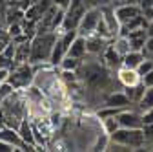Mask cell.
I'll return each instance as SVG.
<instances>
[{
    "mask_svg": "<svg viewBox=\"0 0 153 152\" xmlns=\"http://www.w3.org/2000/svg\"><path fill=\"white\" fill-rule=\"evenodd\" d=\"M111 46L115 48V51H117L120 57H124V55H128L131 51V42L128 39V35H117L115 41L111 42Z\"/></svg>",
    "mask_w": 153,
    "mask_h": 152,
    "instance_id": "obj_18",
    "label": "cell"
},
{
    "mask_svg": "<svg viewBox=\"0 0 153 152\" xmlns=\"http://www.w3.org/2000/svg\"><path fill=\"white\" fill-rule=\"evenodd\" d=\"M133 103H131V99L124 93V90L122 92H111L109 96L104 99V106H111V108H120V110H124V108H129Z\"/></svg>",
    "mask_w": 153,
    "mask_h": 152,
    "instance_id": "obj_10",
    "label": "cell"
},
{
    "mask_svg": "<svg viewBox=\"0 0 153 152\" xmlns=\"http://www.w3.org/2000/svg\"><path fill=\"white\" fill-rule=\"evenodd\" d=\"M117 116H119V114H117ZM117 116H108V117H102L100 119V126H102V130L106 132L108 136H111L115 130L120 128V123H119V117Z\"/></svg>",
    "mask_w": 153,
    "mask_h": 152,
    "instance_id": "obj_19",
    "label": "cell"
},
{
    "mask_svg": "<svg viewBox=\"0 0 153 152\" xmlns=\"http://www.w3.org/2000/svg\"><path fill=\"white\" fill-rule=\"evenodd\" d=\"M35 75H36L35 64L22 62V64H16L9 70L7 83H11L15 90H27L35 83Z\"/></svg>",
    "mask_w": 153,
    "mask_h": 152,
    "instance_id": "obj_2",
    "label": "cell"
},
{
    "mask_svg": "<svg viewBox=\"0 0 153 152\" xmlns=\"http://www.w3.org/2000/svg\"><path fill=\"white\" fill-rule=\"evenodd\" d=\"M148 28L142 29H135V31H129L128 33V39L131 42V50H137V51H144L146 46V39H148Z\"/></svg>",
    "mask_w": 153,
    "mask_h": 152,
    "instance_id": "obj_15",
    "label": "cell"
},
{
    "mask_svg": "<svg viewBox=\"0 0 153 152\" xmlns=\"http://www.w3.org/2000/svg\"><path fill=\"white\" fill-rule=\"evenodd\" d=\"M15 53H16V42L11 41L4 51H0V70H11L15 66Z\"/></svg>",
    "mask_w": 153,
    "mask_h": 152,
    "instance_id": "obj_14",
    "label": "cell"
},
{
    "mask_svg": "<svg viewBox=\"0 0 153 152\" xmlns=\"http://www.w3.org/2000/svg\"><path fill=\"white\" fill-rule=\"evenodd\" d=\"M86 44H88V53L89 55H102L104 50L109 46L108 44V39H104V37H100L97 33L86 37Z\"/></svg>",
    "mask_w": 153,
    "mask_h": 152,
    "instance_id": "obj_12",
    "label": "cell"
},
{
    "mask_svg": "<svg viewBox=\"0 0 153 152\" xmlns=\"http://www.w3.org/2000/svg\"><path fill=\"white\" fill-rule=\"evenodd\" d=\"M102 18V11L100 8H88V11L84 13V17L80 18L79 26H76V31L79 35H84V37H89L97 31V26Z\"/></svg>",
    "mask_w": 153,
    "mask_h": 152,
    "instance_id": "obj_6",
    "label": "cell"
},
{
    "mask_svg": "<svg viewBox=\"0 0 153 152\" xmlns=\"http://www.w3.org/2000/svg\"><path fill=\"white\" fill-rule=\"evenodd\" d=\"M146 59V53L144 51H137V50H131L128 55L122 57V66H128V68H139V64Z\"/></svg>",
    "mask_w": 153,
    "mask_h": 152,
    "instance_id": "obj_17",
    "label": "cell"
},
{
    "mask_svg": "<svg viewBox=\"0 0 153 152\" xmlns=\"http://www.w3.org/2000/svg\"><path fill=\"white\" fill-rule=\"evenodd\" d=\"M144 132V148L153 150V125H142Z\"/></svg>",
    "mask_w": 153,
    "mask_h": 152,
    "instance_id": "obj_22",
    "label": "cell"
},
{
    "mask_svg": "<svg viewBox=\"0 0 153 152\" xmlns=\"http://www.w3.org/2000/svg\"><path fill=\"white\" fill-rule=\"evenodd\" d=\"M7 75H9V70H0V84L7 81Z\"/></svg>",
    "mask_w": 153,
    "mask_h": 152,
    "instance_id": "obj_32",
    "label": "cell"
},
{
    "mask_svg": "<svg viewBox=\"0 0 153 152\" xmlns=\"http://www.w3.org/2000/svg\"><path fill=\"white\" fill-rule=\"evenodd\" d=\"M115 13H117L120 26H124L129 20H133L135 17L142 15V8H140V4H120V6L115 8Z\"/></svg>",
    "mask_w": 153,
    "mask_h": 152,
    "instance_id": "obj_9",
    "label": "cell"
},
{
    "mask_svg": "<svg viewBox=\"0 0 153 152\" xmlns=\"http://www.w3.org/2000/svg\"><path fill=\"white\" fill-rule=\"evenodd\" d=\"M13 150H16L11 143H7V141H4V139H0V152H13Z\"/></svg>",
    "mask_w": 153,
    "mask_h": 152,
    "instance_id": "obj_28",
    "label": "cell"
},
{
    "mask_svg": "<svg viewBox=\"0 0 153 152\" xmlns=\"http://www.w3.org/2000/svg\"><path fill=\"white\" fill-rule=\"evenodd\" d=\"M140 81L146 84V88H151V86H153V70H151V71H148L146 75H142Z\"/></svg>",
    "mask_w": 153,
    "mask_h": 152,
    "instance_id": "obj_26",
    "label": "cell"
},
{
    "mask_svg": "<svg viewBox=\"0 0 153 152\" xmlns=\"http://www.w3.org/2000/svg\"><path fill=\"white\" fill-rule=\"evenodd\" d=\"M79 66H80V59H75V57H69V55H66L62 62L59 64L60 70H71V71H76Z\"/></svg>",
    "mask_w": 153,
    "mask_h": 152,
    "instance_id": "obj_21",
    "label": "cell"
},
{
    "mask_svg": "<svg viewBox=\"0 0 153 152\" xmlns=\"http://www.w3.org/2000/svg\"><path fill=\"white\" fill-rule=\"evenodd\" d=\"M0 39H9V41H11L9 31H7V24H6V22H0Z\"/></svg>",
    "mask_w": 153,
    "mask_h": 152,
    "instance_id": "obj_29",
    "label": "cell"
},
{
    "mask_svg": "<svg viewBox=\"0 0 153 152\" xmlns=\"http://www.w3.org/2000/svg\"><path fill=\"white\" fill-rule=\"evenodd\" d=\"M142 13H144V17L148 18L149 22H153V8H148V9H142Z\"/></svg>",
    "mask_w": 153,
    "mask_h": 152,
    "instance_id": "obj_30",
    "label": "cell"
},
{
    "mask_svg": "<svg viewBox=\"0 0 153 152\" xmlns=\"http://www.w3.org/2000/svg\"><path fill=\"white\" fill-rule=\"evenodd\" d=\"M153 70V57L149 55V57H146V59L139 64V68H137V71H139V75L142 77V75H146L148 71H151Z\"/></svg>",
    "mask_w": 153,
    "mask_h": 152,
    "instance_id": "obj_24",
    "label": "cell"
},
{
    "mask_svg": "<svg viewBox=\"0 0 153 152\" xmlns=\"http://www.w3.org/2000/svg\"><path fill=\"white\" fill-rule=\"evenodd\" d=\"M102 57H104V61H106L108 66H122V57H120L117 51H115V48H113L111 44L104 50Z\"/></svg>",
    "mask_w": 153,
    "mask_h": 152,
    "instance_id": "obj_20",
    "label": "cell"
},
{
    "mask_svg": "<svg viewBox=\"0 0 153 152\" xmlns=\"http://www.w3.org/2000/svg\"><path fill=\"white\" fill-rule=\"evenodd\" d=\"M139 108H140V110L153 108V86H151V88H146V92H144V97L139 101Z\"/></svg>",
    "mask_w": 153,
    "mask_h": 152,
    "instance_id": "obj_23",
    "label": "cell"
},
{
    "mask_svg": "<svg viewBox=\"0 0 153 152\" xmlns=\"http://www.w3.org/2000/svg\"><path fill=\"white\" fill-rule=\"evenodd\" d=\"M119 123L124 128H142V112L139 110H131V108H124L119 112Z\"/></svg>",
    "mask_w": 153,
    "mask_h": 152,
    "instance_id": "obj_7",
    "label": "cell"
},
{
    "mask_svg": "<svg viewBox=\"0 0 153 152\" xmlns=\"http://www.w3.org/2000/svg\"><path fill=\"white\" fill-rule=\"evenodd\" d=\"M139 4L142 9H148V8H153V0H139Z\"/></svg>",
    "mask_w": 153,
    "mask_h": 152,
    "instance_id": "obj_31",
    "label": "cell"
},
{
    "mask_svg": "<svg viewBox=\"0 0 153 152\" xmlns=\"http://www.w3.org/2000/svg\"><path fill=\"white\" fill-rule=\"evenodd\" d=\"M76 35H79L76 29H62V31H59L56 41H55V46H53V51H51V57H49V64L51 66H59L62 62V59L68 55L69 46L75 41Z\"/></svg>",
    "mask_w": 153,
    "mask_h": 152,
    "instance_id": "obj_3",
    "label": "cell"
},
{
    "mask_svg": "<svg viewBox=\"0 0 153 152\" xmlns=\"http://www.w3.org/2000/svg\"><path fill=\"white\" fill-rule=\"evenodd\" d=\"M0 2H2V4H6V2H7V0H0ZM6 6H7V4H6Z\"/></svg>",
    "mask_w": 153,
    "mask_h": 152,
    "instance_id": "obj_34",
    "label": "cell"
},
{
    "mask_svg": "<svg viewBox=\"0 0 153 152\" xmlns=\"http://www.w3.org/2000/svg\"><path fill=\"white\" fill-rule=\"evenodd\" d=\"M99 2H102V0H86V4H88L89 8H99V6H97Z\"/></svg>",
    "mask_w": 153,
    "mask_h": 152,
    "instance_id": "obj_33",
    "label": "cell"
},
{
    "mask_svg": "<svg viewBox=\"0 0 153 152\" xmlns=\"http://www.w3.org/2000/svg\"><path fill=\"white\" fill-rule=\"evenodd\" d=\"M117 79L122 86H133L140 83V75L135 68H128V66H119V71H117Z\"/></svg>",
    "mask_w": 153,
    "mask_h": 152,
    "instance_id": "obj_11",
    "label": "cell"
},
{
    "mask_svg": "<svg viewBox=\"0 0 153 152\" xmlns=\"http://www.w3.org/2000/svg\"><path fill=\"white\" fill-rule=\"evenodd\" d=\"M59 31H44V33H35L31 39V59L29 62L35 66L49 64V57L56 41Z\"/></svg>",
    "mask_w": 153,
    "mask_h": 152,
    "instance_id": "obj_1",
    "label": "cell"
},
{
    "mask_svg": "<svg viewBox=\"0 0 153 152\" xmlns=\"http://www.w3.org/2000/svg\"><path fill=\"white\" fill-rule=\"evenodd\" d=\"M142 112V123L144 125H153V108H146L140 110Z\"/></svg>",
    "mask_w": 153,
    "mask_h": 152,
    "instance_id": "obj_25",
    "label": "cell"
},
{
    "mask_svg": "<svg viewBox=\"0 0 153 152\" xmlns=\"http://www.w3.org/2000/svg\"><path fill=\"white\" fill-rule=\"evenodd\" d=\"M122 90H124V93L131 99V103L133 105H139V101L144 97V92H146V84L140 81V83H137V84H133V86H122Z\"/></svg>",
    "mask_w": 153,
    "mask_h": 152,
    "instance_id": "obj_16",
    "label": "cell"
},
{
    "mask_svg": "<svg viewBox=\"0 0 153 152\" xmlns=\"http://www.w3.org/2000/svg\"><path fill=\"white\" fill-rule=\"evenodd\" d=\"M68 55L75 57V59H84V57L88 55V44H86V37L84 35H76L75 37V41L69 46Z\"/></svg>",
    "mask_w": 153,
    "mask_h": 152,
    "instance_id": "obj_13",
    "label": "cell"
},
{
    "mask_svg": "<svg viewBox=\"0 0 153 152\" xmlns=\"http://www.w3.org/2000/svg\"><path fill=\"white\" fill-rule=\"evenodd\" d=\"M88 8L89 6L86 4V0H71L69 6L66 8L62 29H76V26H79V22H80V18L88 11Z\"/></svg>",
    "mask_w": 153,
    "mask_h": 152,
    "instance_id": "obj_5",
    "label": "cell"
},
{
    "mask_svg": "<svg viewBox=\"0 0 153 152\" xmlns=\"http://www.w3.org/2000/svg\"><path fill=\"white\" fill-rule=\"evenodd\" d=\"M18 134H20L24 145H26V150H36V139H35V132H33V121L24 117L20 121V125L16 126Z\"/></svg>",
    "mask_w": 153,
    "mask_h": 152,
    "instance_id": "obj_8",
    "label": "cell"
},
{
    "mask_svg": "<svg viewBox=\"0 0 153 152\" xmlns=\"http://www.w3.org/2000/svg\"><path fill=\"white\" fill-rule=\"evenodd\" d=\"M144 53L153 55V35H148V39H146V46H144Z\"/></svg>",
    "mask_w": 153,
    "mask_h": 152,
    "instance_id": "obj_27",
    "label": "cell"
},
{
    "mask_svg": "<svg viewBox=\"0 0 153 152\" xmlns=\"http://www.w3.org/2000/svg\"><path fill=\"white\" fill-rule=\"evenodd\" d=\"M109 141L122 143L129 147L131 150H142L144 148V132L142 128H124L120 126L119 130H115L109 136Z\"/></svg>",
    "mask_w": 153,
    "mask_h": 152,
    "instance_id": "obj_4",
    "label": "cell"
},
{
    "mask_svg": "<svg viewBox=\"0 0 153 152\" xmlns=\"http://www.w3.org/2000/svg\"><path fill=\"white\" fill-rule=\"evenodd\" d=\"M151 57H153V55H151Z\"/></svg>",
    "mask_w": 153,
    "mask_h": 152,
    "instance_id": "obj_35",
    "label": "cell"
}]
</instances>
